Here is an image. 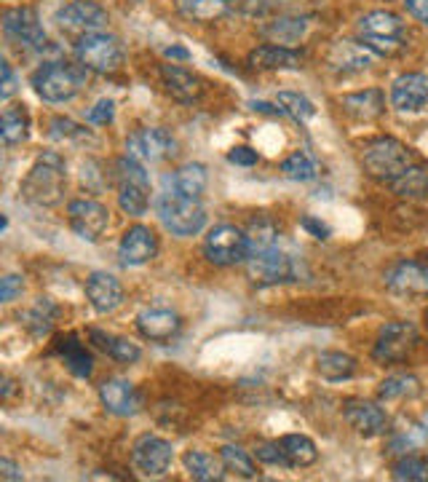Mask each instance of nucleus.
Masks as SVG:
<instances>
[{"mask_svg": "<svg viewBox=\"0 0 428 482\" xmlns=\"http://www.w3.org/2000/svg\"><path fill=\"white\" fill-rule=\"evenodd\" d=\"M65 161L60 153L49 151L33 163L27 177L22 180V199L33 207H57L65 199Z\"/></svg>", "mask_w": 428, "mask_h": 482, "instance_id": "obj_1", "label": "nucleus"}, {"mask_svg": "<svg viewBox=\"0 0 428 482\" xmlns=\"http://www.w3.org/2000/svg\"><path fill=\"white\" fill-rule=\"evenodd\" d=\"M155 212L166 231L174 236H199L207 226V212L199 199L182 196L172 188H166L155 199Z\"/></svg>", "mask_w": 428, "mask_h": 482, "instance_id": "obj_2", "label": "nucleus"}, {"mask_svg": "<svg viewBox=\"0 0 428 482\" xmlns=\"http://www.w3.org/2000/svg\"><path fill=\"white\" fill-rule=\"evenodd\" d=\"M88 80V70L83 65L70 62H46L33 73V88L46 102H68Z\"/></svg>", "mask_w": 428, "mask_h": 482, "instance_id": "obj_3", "label": "nucleus"}, {"mask_svg": "<svg viewBox=\"0 0 428 482\" xmlns=\"http://www.w3.org/2000/svg\"><path fill=\"white\" fill-rule=\"evenodd\" d=\"M361 163L375 180L391 182L402 171H407L415 161L405 143H399L394 137H377L361 151Z\"/></svg>", "mask_w": 428, "mask_h": 482, "instance_id": "obj_4", "label": "nucleus"}, {"mask_svg": "<svg viewBox=\"0 0 428 482\" xmlns=\"http://www.w3.org/2000/svg\"><path fill=\"white\" fill-rule=\"evenodd\" d=\"M75 57L78 65H83L91 73H116L124 65V46L116 35L97 30L78 38Z\"/></svg>", "mask_w": 428, "mask_h": 482, "instance_id": "obj_5", "label": "nucleus"}, {"mask_svg": "<svg viewBox=\"0 0 428 482\" xmlns=\"http://www.w3.org/2000/svg\"><path fill=\"white\" fill-rule=\"evenodd\" d=\"M118 180V207L129 218H143L150 207V174L137 159L126 156L116 163Z\"/></svg>", "mask_w": 428, "mask_h": 482, "instance_id": "obj_6", "label": "nucleus"}, {"mask_svg": "<svg viewBox=\"0 0 428 482\" xmlns=\"http://www.w3.org/2000/svg\"><path fill=\"white\" fill-rule=\"evenodd\" d=\"M418 346V329L410 321H388L380 327L377 340L372 346V359L380 365L405 362Z\"/></svg>", "mask_w": 428, "mask_h": 482, "instance_id": "obj_7", "label": "nucleus"}, {"mask_svg": "<svg viewBox=\"0 0 428 482\" xmlns=\"http://www.w3.org/2000/svg\"><path fill=\"white\" fill-rule=\"evenodd\" d=\"M204 255L214 265H236L247 263L249 246H247V234L238 231L236 226H217L209 231L204 241Z\"/></svg>", "mask_w": 428, "mask_h": 482, "instance_id": "obj_8", "label": "nucleus"}, {"mask_svg": "<svg viewBox=\"0 0 428 482\" xmlns=\"http://www.w3.org/2000/svg\"><path fill=\"white\" fill-rule=\"evenodd\" d=\"M247 276L257 287H271V284H284L294 279V263L284 252L265 249L257 255L247 257Z\"/></svg>", "mask_w": 428, "mask_h": 482, "instance_id": "obj_9", "label": "nucleus"}, {"mask_svg": "<svg viewBox=\"0 0 428 482\" xmlns=\"http://www.w3.org/2000/svg\"><path fill=\"white\" fill-rule=\"evenodd\" d=\"M68 220L75 236L83 241H99L110 226V212L94 199H75L68 207Z\"/></svg>", "mask_w": 428, "mask_h": 482, "instance_id": "obj_10", "label": "nucleus"}, {"mask_svg": "<svg viewBox=\"0 0 428 482\" xmlns=\"http://www.w3.org/2000/svg\"><path fill=\"white\" fill-rule=\"evenodd\" d=\"M172 461H174L172 442H166V440H161L155 434H143L132 448V464L144 477L166 475L172 469Z\"/></svg>", "mask_w": 428, "mask_h": 482, "instance_id": "obj_11", "label": "nucleus"}, {"mask_svg": "<svg viewBox=\"0 0 428 482\" xmlns=\"http://www.w3.org/2000/svg\"><path fill=\"white\" fill-rule=\"evenodd\" d=\"M174 153H177V140L161 126L140 129L126 140V156L137 159L140 163H158L172 159Z\"/></svg>", "mask_w": 428, "mask_h": 482, "instance_id": "obj_12", "label": "nucleus"}, {"mask_svg": "<svg viewBox=\"0 0 428 482\" xmlns=\"http://www.w3.org/2000/svg\"><path fill=\"white\" fill-rule=\"evenodd\" d=\"M3 30L11 41L30 46V49H43L46 46V30L41 24V16L30 5H16L3 14Z\"/></svg>", "mask_w": 428, "mask_h": 482, "instance_id": "obj_13", "label": "nucleus"}, {"mask_svg": "<svg viewBox=\"0 0 428 482\" xmlns=\"http://www.w3.org/2000/svg\"><path fill=\"white\" fill-rule=\"evenodd\" d=\"M57 24L72 32V35H86V32H97L107 24V11L94 3V0H72L65 8H60L57 14Z\"/></svg>", "mask_w": 428, "mask_h": 482, "instance_id": "obj_14", "label": "nucleus"}, {"mask_svg": "<svg viewBox=\"0 0 428 482\" xmlns=\"http://www.w3.org/2000/svg\"><path fill=\"white\" fill-rule=\"evenodd\" d=\"M386 287L402 298H428V268L405 260L386 271Z\"/></svg>", "mask_w": 428, "mask_h": 482, "instance_id": "obj_15", "label": "nucleus"}, {"mask_svg": "<svg viewBox=\"0 0 428 482\" xmlns=\"http://www.w3.org/2000/svg\"><path fill=\"white\" fill-rule=\"evenodd\" d=\"M86 298L97 314H113L124 303V287L113 273L94 271L86 279Z\"/></svg>", "mask_w": 428, "mask_h": 482, "instance_id": "obj_16", "label": "nucleus"}, {"mask_svg": "<svg viewBox=\"0 0 428 482\" xmlns=\"http://www.w3.org/2000/svg\"><path fill=\"white\" fill-rule=\"evenodd\" d=\"M349 426L361 434V437H380L388 431V415L380 404L375 402H364V400H354L346 404L343 410Z\"/></svg>", "mask_w": 428, "mask_h": 482, "instance_id": "obj_17", "label": "nucleus"}, {"mask_svg": "<svg viewBox=\"0 0 428 482\" xmlns=\"http://www.w3.org/2000/svg\"><path fill=\"white\" fill-rule=\"evenodd\" d=\"M158 252V236L147 228V226H135L124 234V239L118 244V257L124 265H144L155 257Z\"/></svg>", "mask_w": 428, "mask_h": 482, "instance_id": "obj_18", "label": "nucleus"}, {"mask_svg": "<svg viewBox=\"0 0 428 482\" xmlns=\"http://www.w3.org/2000/svg\"><path fill=\"white\" fill-rule=\"evenodd\" d=\"M428 102V76L426 73H405L391 86V105L399 113L421 110Z\"/></svg>", "mask_w": 428, "mask_h": 482, "instance_id": "obj_19", "label": "nucleus"}, {"mask_svg": "<svg viewBox=\"0 0 428 482\" xmlns=\"http://www.w3.org/2000/svg\"><path fill=\"white\" fill-rule=\"evenodd\" d=\"M99 400L105 404L107 412L113 415H121V418H129L140 410V394L137 389L124 381V378H110L99 386Z\"/></svg>", "mask_w": 428, "mask_h": 482, "instance_id": "obj_20", "label": "nucleus"}, {"mask_svg": "<svg viewBox=\"0 0 428 482\" xmlns=\"http://www.w3.org/2000/svg\"><path fill=\"white\" fill-rule=\"evenodd\" d=\"M327 65L340 76L361 73V70H367L372 65V51H367L358 41H338L330 49Z\"/></svg>", "mask_w": 428, "mask_h": 482, "instance_id": "obj_21", "label": "nucleus"}, {"mask_svg": "<svg viewBox=\"0 0 428 482\" xmlns=\"http://www.w3.org/2000/svg\"><path fill=\"white\" fill-rule=\"evenodd\" d=\"M161 80L163 88L177 99V102H199L204 94V83L199 76H193L191 70L180 68V65H161Z\"/></svg>", "mask_w": 428, "mask_h": 482, "instance_id": "obj_22", "label": "nucleus"}, {"mask_svg": "<svg viewBox=\"0 0 428 482\" xmlns=\"http://www.w3.org/2000/svg\"><path fill=\"white\" fill-rule=\"evenodd\" d=\"M182 321L169 309H144L137 317V329L153 343H169L180 332Z\"/></svg>", "mask_w": 428, "mask_h": 482, "instance_id": "obj_23", "label": "nucleus"}, {"mask_svg": "<svg viewBox=\"0 0 428 482\" xmlns=\"http://www.w3.org/2000/svg\"><path fill=\"white\" fill-rule=\"evenodd\" d=\"M340 107H343V113H349L357 121H375L386 110V97L380 88H364V91L346 94L340 99Z\"/></svg>", "mask_w": 428, "mask_h": 482, "instance_id": "obj_24", "label": "nucleus"}, {"mask_svg": "<svg viewBox=\"0 0 428 482\" xmlns=\"http://www.w3.org/2000/svg\"><path fill=\"white\" fill-rule=\"evenodd\" d=\"M207 182H209V174H207L204 163H185L174 174L163 177L166 188H172L182 196H191V199H201V193L207 190Z\"/></svg>", "mask_w": 428, "mask_h": 482, "instance_id": "obj_25", "label": "nucleus"}, {"mask_svg": "<svg viewBox=\"0 0 428 482\" xmlns=\"http://www.w3.org/2000/svg\"><path fill=\"white\" fill-rule=\"evenodd\" d=\"M255 70H297L302 57L286 46H260L247 60Z\"/></svg>", "mask_w": 428, "mask_h": 482, "instance_id": "obj_26", "label": "nucleus"}, {"mask_svg": "<svg viewBox=\"0 0 428 482\" xmlns=\"http://www.w3.org/2000/svg\"><path fill=\"white\" fill-rule=\"evenodd\" d=\"M358 35L367 38H402L405 22L391 11H372L358 19Z\"/></svg>", "mask_w": 428, "mask_h": 482, "instance_id": "obj_27", "label": "nucleus"}, {"mask_svg": "<svg viewBox=\"0 0 428 482\" xmlns=\"http://www.w3.org/2000/svg\"><path fill=\"white\" fill-rule=\"evenodd\" d=\"M279 445L289 461V469H305V467L316 464V459H319L316 442L305 434H286L279 440Z\"/></svg>", "mask_w": 428, "mask_h": 482, "instance_id": "obj_28", "label": "nucleus"}, {"mask_svg": "<svg viewBox=\"0 0 428 482\" xmlns=\"http://www.w3.org/2000/svg\"><path fill=\"white\" fill-rule=\"evenodd\" d=\"M88 335H91V340H94L105 354H110V357H113L116 362H121V365H135V362L143 357L140 346L132 343V340H126V338L105 335L102 329H91Z\"/></svg>", "mask_w": 428, "mask_h": 482, "instance_id": "obj_29", "label": "nucleus"}, {"mask_svg": "<svg viewBox=\"0 0 428 482\" xmlns=\"http://www.w3.org/2000/svg\"><path fill=\"white\" fill-rule=\"evenodd\" d=\"M316 370H319L321 378H327V381H332V384L349 381V378H354V373H357V359L349 357V354H340V351H324V354H319V359H316Z\"/></svg>", "mask_w": 428, "mask_h": 482, "instance_id": "obj_30", "label": "nucleus"}, {"mask_svg": "<svg viewBox=\"0 0 428 482\" xmlns=\"http://www.w3.org/2000/svg\"><path fill=\"white\" fill-rule=\"evenodd\" d=\"M0 137L5 145H22L30 137V116L22 105L5 107L0 118Z\"/></svg>", "mask_w": 428, "mask_h": 482, "instance_id": "obj_31", "label": "nucleus"}, {"mask_svg": "<svg viewBox=\"0 0 428 482\" xmlns=\"http://www.w3.org/2000/svg\"><path fill=\"white\" fill-rule=\"evenodd\" d=\"M236 5L238 0H177L180 14L196 22H214Z\"/></svg>", "mask_w": 428, "mask_h": 482, "instance_id": "obj_32", "label": "nucleus"}, {"mask_svg": "<svg viewBox=\"0 0 428 482\" xmlns=\"http://www.w3.org/2000/svg\"><path fill=\"white\" fill-rule=\"evenodd\" d=\"M182 464H185L188 475L199 482H214L225 477V475H222V472H225L222 459H214V456L204 453V450H188L185 459H182Z\"/></svg>", "mask_w": 428, "mask_h": 482, "instance_id": "obj_33", "label": "nucleus"}, {"mask_svg": "<svg viewBox=\"0 0 428 482\" xmlns=\"http://www.w3.org/2000/svg\"><path fill=\"white\" fill-rule=\"evenodd\" d=\"M247 234V246H249V255H257V252H265V249H274L276 239H279V226L274 223V218L268 215H257L249 228L244 231Z\"/></svg>", "mask_w": 428, "mask_h": 482, "instance_id": "obj_34", "label": "nucleus"}, {"mask_svg": "<svg viewBox=\"0 0 428 482\" xmlns=\"http://www.w3.org/2000/svg\"><path fill=\"white\" fill-rule=\"evenodd\" d=\"M396 196L402 199H423L428 196V169L421 163H413L407 171H402L396 180L388 182Z\"/></svg>", "mask_w": 428, "mask_h": 482, "instance_id": "obj_35", "label": "nucleus"}, {"mask_svg": "<svg viewBox=\"0 0 428 482\" xmlns=\"http://www.w3.org/2000/svg\"><path fill=\"white\" fill-rule=\"evenodd\" d=\"M57 351L62 354V359H65V365L70 367L72 373L78 375V378H88L91 375V354L86 351V346L75 338V335H68V338H62L60 340V346H57Z\"/></svg>", "mask_w": 428, "mask_h": 482, "instance_id": "obj_36", "label": "nucleus"}, {"mask_svg": "<svg viewBox=\"0 0 428 482\" xmlns=\"http://www.w3.org/2000/svg\"><path fill=\"white\" fill-rule=\"evenodd\" d=\"M305 27H308V22H305V19L282 16V19H274V22L263 24V27H260V32H263L265 38H271V41L279 46V43H294V41H300V38H302V32H305Z\"/></svg>", "mask_w": 428, "mask_h": 482, "instance_id": "obj_37", "label": "nucleus"}, {"mask_svg": "<svg viewBox=\"0 0 428 482\" xmlns=\"http://www.w3.org/2000/svg\"><path fill=\"white\" fill-rule=\"evenodd\" d=\"M219 459H222L225 472L238 475V477H244V480L257 477V467H255V461H252V456H249L247 450H241V448H236V445H225V448H219Z\"/></svg>", "mask_w": 428, "mask_h": 482, "instance_id": "obj_38", "label": "nucleus"}, {"mask_svg": "<svg viewBox=\"0 0 428 482\" xmlns=\"http://www.w3.org/2000/svg\"><path fill=\"white\" fill-rule=\"evenodd\" d=\"M421 392V381L415 375H391L380 384L377 389V400L394 402L405 400V397H415Z\"/></svg>", "mask_w": 428, "mask_h": 482, "instance_id": "obj_39", "label": "nucleus"}, {"mask_svg": "<svg viewBox=\"0 0 428 482\" xmlns=\"http://www.w3.org/2000/svg\"><path fill=\"white\" fill-rule=\"evenodd\" d=\"M394 480H407V482H426L428 480V461L423 456H402L396 464H394V472H391Z\"/></svg>", "mask_w": 428, "mask_h": 482, "instance_id": "obj_40", "label": "nucleus"}, {"mask_svg": "<svg viewBox=\"0 0 428 482\" xmlns=\"http://www.w3.org/2000/svg\"><path fill=\"white\" fill-rule=\"evenodd\" d=\"M54 317H57V306L51 303V301H46V298H41L38 301V306L24 317V324L30 327V332L35 335V338H43V335H49L51 332V327H54Z\"/></svg>", "mask_w": 428, "mask_h": 482, "instance_id": "obj_41", "label": "nucleus"}, {"mask_svg": "<svg viewBox=\"0 0 428 482\" xmlns=\"http://www.w3.org/2000/svg\"><path fill=\"white\" fill-rule=\"evenodd\" d=\"M276 102H279V107L284 110V116H292L294 121H308V118H313V116H316L313 102H311L308 97H302V94L282 91V94L276 97Z\"/></svg>", "mask_w": 428, "mask_h": 482, "instance_id": "obj_42", "label": "nucleus"}, {"mask_svg": "<svg viewBox=\"0 0 428 482\" xmlns=\"http://www.w3.org/2000/svg\"><path fill=\"white\" fill-rule=\"evenodd\" d=\"M282 171H284V177L294 180V182H308V180L316 177V161L311 159L308 153L297 151L282 163Z\"/></svg>", "mask_w": 428, "mask_h": 482, "instance_id": "obj_43", "label": "nucleus"}, {"mask_svg": "<svg viewBox=\"0 0 428 482\" xmlns=\"http://www.w3.org/2000/svg\"><path fill=\"white\" fill-rule=\"evenodd\" d=\"M358 43L377 54V57H396L402 49H405V41L402 38H367V35H358Z\"/></svg>", "mask_w": 428, "mask_h": 482, "instance_id": "obj_44", "label": "nucleus"}, {"mask_svg": "<svg viewBox=\"0 0 428 482\" xmlns=\"http://www.w3.org/2000/svg\"><path fill=\"white\" fill-rule=\"evenodd\" d=\"M49 134L54 137V140H83V137H88V132L83 129V126H78L75 121L70 118H54L51 124H49Z\"/></svg>", "mask_w": 428, "mask_h": 482, "instance_id": "obj_45", "label": "nucleus"}, {"mask_svg": "<svg viewBox=\"0 0 428 482\" xmlns=\"http://www.w3.org/2000/svg\"><path fill=\"white\" fill-rule=\"evenodd\" d=\"M255 456H257V461H263V464H268V467H282V469H289V461H286L284 450H282V445H279V442H263V445H257Z\"/></svg>", "mask_w": 428, "mask_h": 482, "instance_id": "obj_46", "label": "nucleus"}, {"mask_svg": "<svg viewBox=\"0 0 428 482\" xmlns=\"http://www.w3.org/2000/svg\"><path fill=\"white\" fill-rule=\"evenodd\" d=\"M113 113H116V105L113 99H99L91 110H88V124H110L113 121Z\"/></svg>", "mask_w": 428, "mask_h": 482, "instance_id": "obj_47", "label": "nucleus"}, {"mask_svg": "<svg viewBox=\"0 0 428 482\" xmlns=\"http://www.w3.org/2000/svg\"><path fill=\"white\" fill-rule=\"evenodd\" d=\"M228 161L230 163H236V166H255L260 156H257V151H252V148H247V145H238V148H233L230 153H228Z\"/></svg>", "mask_w": 428, "mask_h": 482, "instance_id": "obj_48", "label": "nucleus"}, {"mask_svg": "<svg viewBox=\"0 0 428 482\" xmlns=\"http://www.w3.org/2000/svg\"><path fill=\"white\" fill-rule=\"evenodd\" d=\"M19 292H22V276H14V273L3 276V287H0V301H3V303H8V301H14V298H16Z\"/></svg>", "mask_w": 428, "mask_h": 482, "instance_id": "obj_49", "label": "nucleus"}, {"mask_svg": "<svg viewBox=\"0 0 428 482\" xmlns=\"http://www.w3.org/2000/svg\"><path fill=\"white\" fill-rule=\"evenodd\" d=\"M0 70H3V88H0V99H3V102H8V99H11V94L16 91V79H14V70H11L8 60H3V62H0Z\"/></svg>", "mask_w": 428, "mask_h": 482, "instance_id": "obj_50", "label": "nucleus"}, {"mask_svg": "<svg viewBox=\"0 0 428 482\" xmlns=\"http://www.w3.org/2000/svg\"><path fill=\"white\" fill-rule=\"evenodd\" d=\"M302 228L311 234V236H316V239H330V226H324L321 220H316V218H302Z\"/></svg>", "mask_w": 428, "mask_h": 482, "instance_id": "obj_51", "label": "nucleus"}, {"mask_svg": "<svg viewBox=\"0 0 428 482\" xmlns=\"http://www.w3.org/2000/svg\"><path fill=\"white\" fill-rule=\"evenodd\" d=\"M405 8L410 11V16L428 27V0H405Z\"/></svg>", "mask_w": 428, "mask_h": 482, "instance_id": "obj_52", "label": "nucleus"}, {"mask_svg": "<svg viewBox=\"0 0 428 482\" xmlns=\"http://www.w3.org/2000/svg\"><path fill=\"white\" fill-rule=\"evenodd\" d=\"M0 477L3 480H24L22 469L14 461H8V459H0Z\"/></svg>", "mask_w": 428, "mask_h": 482, "instance_id": "obj_53", "label": "nucleus"}, {"mask_svg": "<svg viewBox=\"0 0 428 482\" xmlns=\"http://www.w3.org/2000/svg\"><path fill=\"white\" fill-rule=\"evenodd\" d=\"M166 57H172V60H188L191 54L185 49H180V46H172V49H166Z\"/></svg>", "mask_w": 428, "mask_h": 482, "instance_id": "obj_54", "label": "nucleus"}]
</instances>
